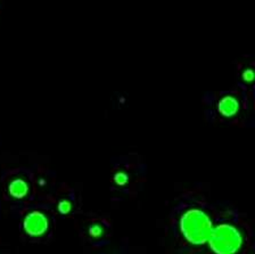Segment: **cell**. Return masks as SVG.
<instances>
[{
  "label": "cell",
  "mask_w": 255,
  "mask_h": 254,
  "mask_svg": "<svg viewBox=\"0 0 255 254\" xmlns=\"http://www.w3.org/2000/svg\"><path fill=\"white\" fill-rule=\"evenodd\" d=\"M181 232L190 243L202 245L209 241L212 233V222L201 210H189L180 221Z\"/></svg>",
  "instance_id": "1"
},
{
  "label": "cell",
  "mask_w": 255,
  "mask_h": 254,
  "mask_svg": "<svg viewBox=\"0 0 255 254\" xmlns=\"http://www.w3.org/2000/svg\"><path fill=\"white\" fill-rule=\"evenodd\" d=\"M210 245L215 254H235L242 245V236L230 225H220L212 229Z\"/></svg>",
  "instance_id": "2"
},
{
  "label": "cell",
  "mask_w": 255,
  "mask_h": 254,
  "mask_svg": "<svg viewBox=\"0 0 255 254\" xmlns=\"http://www.w3.org/2000/svg\"><path fill=\"white\" fill-rule=\"evenodd\" d=\"M48 228L46 217L40 212H32L24 220V229L31 236H40Z\"/></svg>",
  "instance_id": "3"
},
{
  "label": "cell",
  "mask_w": 255,
  "mask_h": 254,
  "mask_svg": "<svg viewBox=\"0 0 255 254\" xmlns=\"http://www.w3.org/2000/svg\"><path fill=\"white\" fill-rule=\"evenodd\" d=\"M219 111L225 117H231L238 111V102L234 97H225L219 103Z\"/></svg>",
  "instance_id": "4"
},
{
  "label": "cell",
  "mask_w": 255,
  "mask_h": 254,
  "mask_svg": "<svg viewBox=\"0 0 255 254\" xmlns=\"http://www.w3.org/2000/svg\"><path fill=\"white\" fill-rule=\"evenodd\" d=\"M9 193L10 195L15 198H21L25 196L27 193V185L26 182L21 179H16L10 182L9 185Z\"/></svg>",
  "instance_id": "5"
},
{
  "label": "cell",
  "mask_w": 255,
  "mask_h": 254,
  "mask_svg": "<svg viewBox=\"0 0 255 254\" xmlns=\"http://www.w3.org/2000/svg\"><path fill=\"white\" fill-rule=\"evenodd\" d=\"M71 209V205L70 203H67V202H62L61 204H59V210H61V212L63 213H67L70 211Z\"/></svg>",
  "instance_id": "6"
}]
</instances>
